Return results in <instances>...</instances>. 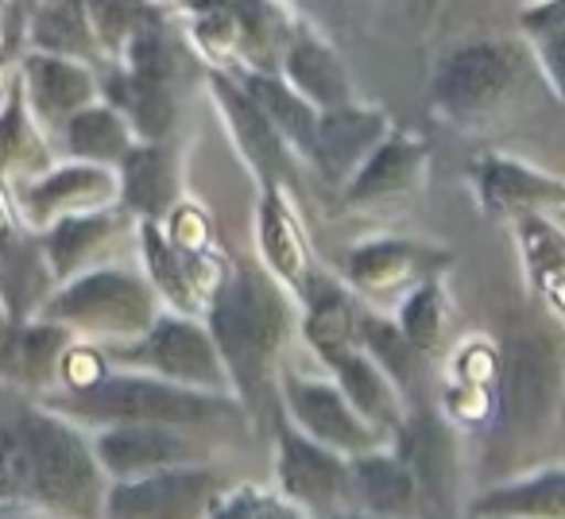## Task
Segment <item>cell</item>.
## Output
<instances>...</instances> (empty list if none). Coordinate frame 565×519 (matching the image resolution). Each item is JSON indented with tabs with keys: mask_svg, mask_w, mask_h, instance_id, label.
Masks as SVG:
<instances>
[{
	"mask_svg": "<svg viewBox=\"0 0 565 519\" xmlns=\"http://www.w3.org/2000/svg\"><path fill=\"white\" fill-rule=\"evenodd\" d=\"M0 469L32 500L40 519H105V477L94 438L47 403L0 407Z\"/></svg>",
	"mask_w": 565,
	"mask_h": 519,
	"instance_id": "1",
	"label": "cell"
},
{
	"mask_svg": "<svg viewBox=\"0 0 565 519\" xmlns=\"http://www.w3.org/2000/svg\"><path fill=\"white\" fill-rule=\"evenodd\" d=\"M202 322L210 326L236 400L256 407L279 380L282 349L299 330V299L256 260H228L205 299Z\"/></svg>",
	"mask_w": 565,
	"mask_h": 519,
	"instance_id": "2",
	"label": "cell"
},
{
	"mask_svg": "<svg viewBox=\"0 0 565 519\" xmlns=\"http://www.w3.org/2000/svg\"><path fill=\"white\" fill-rule=\"evenodd\" d=\"M539 74L531 47L503 35H480L446 47L426 78V113L457 133H480L515 109L519 94Z\"/></svg>",
	"mask_w": 565,
	"mask_h": 519,
	"instance_id": "3",
	"label": "cell"
},
{
	"mask_svg": "<svg viewBox=\"0 0 565 519\" xmlns=\"http://www.w3.org/2000/svg\"><path fill=\"white\" fill-rule=\"evenodd\" d=\"M43 403L63 411L66 419L82 426H113V423H163L198 431L217 419H233L244 407L228 392H202V388L174 384V380L151 377L140 369H117L113 364L97 384L78 392L43 395Z\"/></svg>",
	"mask_w": 565,
	"mask_h": 519,
	"instance_id": "4",
	"label": "cell"
},
{
	"mask_svg": "<svg viewBox=\"0 0 565 519\" xmlns=\"http://www.w3.org/2000/svg\"><path fill=\"white\" fill-rule=\"evenodd\" d=\"M182 40L210 71L279 74L299 17L282 0H186Z\"/></svg>",
	"mask_w": 565,
	"mask_h": 519,
	"instance_id": "5",
	"label": "cell"
},
{
	"mask_svg": "<svg viewBox=\"0 0 565 519\" xmlns=\"http://www.w3.org/2000/svg\"><path fill=\"white\" fill-rule=\"evenodd\" d=\"M565 407V346L546 330H515L500 349L495 442L539 446Z\"/></svg>",
	"mask_w": 565,
	"mask_h": 519,
	"instance_id": "6",
	"label": "cell"
},
{
	"mask_svg": "<svg viewBox=\"0 0 565 519\" xmlns=\"http://www.w3.org/2000/svg\"><path fill=\"white\" fill-rule=\"evenodd\" d=\"M159 310L163 303L143 272L94 264V268L63 279L35 315L66 326L74 338L132 341L156 322Z\"/></svg>",
	"mask_w": 565,
	"mask_h": 519,
	"instance_id": "7",
	"label": "cell"
},
{
	"mask_svg": "<svg viewBox=\"0 0 565 519\" xmlns=\"http://www.w3.org/2000/svg\"><path fill=\"white\" fill-rule=\"evenodd\" d=\"M102 97L132 125L136 140H171L179 120V55L171 40V17L159 12L140 28L120 59L97 71Z\"/></svg>",
	"mask_w": 565,
	"mask_h": 519,
	"instance_id": "8",
	"label": "cell"
},
{
	"mask_svg": "<svg viewBox=\"0 0 565 519\" xmlns=\"http://www.w3.org/2000/svg\"><path fill=\"white\" fill-rule=\"evenodd\" d=\"M117 369H140L151 377L174 380V384L202 388V392H233V380L225 372L217 346L210 338V326L194 315L159 310V318L132 341L105 349Z\"/></svg>",
	"mask_w": 565,
	"mask_h": 519,
	"instance_id": "9",
	"label": "cell"
},
{
	"mask_svg": "<svg viewBox=\"0 0 565 519\" xmlns=\"http://www.w3.org/2000/svg\"><path fill=\"white\" fill-rule=\"evenodd\" d=\"M275 388H279L282 419L299 426L302 434H310L315 442H322V446L338 449L345 457L387 446L384 434L349 403V395L341 392L330 372H302L282 364Z\"/></svg>",
	"mask_w": 565,
	"mask_h": 519,
	"instance_id": "10",
	"label": "cell"
},
{
	"mask_svg": "<svg viewBox=\"0 0 565 519\" xmlns=\"http://www.w3.org/2000/svg\"><path fill=\"white\" fill-rule=\"evenodd\" d=\"M205 94H210L213 109H217V120L225 125L228 144H233L236 156L248 163V171L256 174L259 187L295 190V182H299L295 151L282 144V136L275 133L267 113L259 109V102L248 94L241 74L210 71V66H205Z\"/></svg>",
	"mask_w": 565,
	"mask_h": 519,
	"instance_id": "11",
	"label": "cell"
},
{
	"mask_svg": "<svg viewBox=\"0 0 565 519\" xmlns=\"http://www.w3.org/2000/svg\"><path fill=\"white\" fill-rule=\"evenodd\" d=\"M221 492L225 485L205 462L167 465L143 477L109 480L105 519H210Z\"/></svg>",
	"mask_w": 565,
	"mask_h": 519,
	"instance_id": "12",
	"label": "cell"
},
{
	"mask_svg": "<svg viewBox=\"0 0 565 519\" xmlns=\"http://www.w3.org/2000/svg\"><path fill=\"white\" fill-rule=\"evenodd\" d=\"M275 477L282 500H291L310 519L349 508V457L302 434L282 419V411L275 415Z\"/></svg>",
	"mask_w": 565,
	"mask_h": 519,
	"instance_id": "13",
	"label": "cell"
},
{
	"mask_svg": "<svg viewBox=\"0 0 565 519\" xmlns=\"http://www.w3.org/2000/svg\"><path fill=\"white\" fill-rule=\"evenodd\" d=\"M454 264V252L434 248L423 241H403V236H372L349 248L345 256V284L361 299L395 303L399 307L423 279L446 276Z\"/></svg>",
	"mask_w": 565,
	"mask_h": 519,
	"instance_id": "14",
	"label": "cell"
},
{
	"mask_svg": "<svg viewBox=\"0 0 565 519\" xmlns=\"http://www.w3.org/2000/svg\"><path fill=\"white\" fill-rule=\"evenodd\" d=\"M117 198H120L117 167L86 163V159H66V163L47 167L43 174H35V179L17 187L20 213H24L32 233H43L47 225H55L58 218H71V213L113 205Z\"/></svg>",
	"mask_w": 565,
	"mask_h": 519,
	"instance_id": "15",
	"label": "cell"
},
{
	"mask_svg": "<svg viewBox=\"0 0 565 519\" xmlns=\"http://www.w3.org/2000/svg\"><path fill=\"white\" fill-rule=\"evenodd\" d=\"M472 198L484 218H515L526 210H562L565 179L508 151H480L469 167Z\"/></svg>",
	"mask_w": 565,
	"mask_h": 519,
	"instance_id": "16",
	"label": "cell"
},
{
	"mask_svg": "<svg viewBox=\"0 0 565 519\" xmlns=\"http://www.w3.org/2000/svg\"><path fill=\"white\" fill-rule=\"evenodd\" d=\"M387 446L403 457V465L415 477L418 492L441 511H454L457 504V442H454V426L441 411L430 407H415L407 411L395 434L387 438Z\"/></svg>",
	"mask_w": 565,
	"mask_h": 519,
	"instance_id": "17",
	"label": "cell"
},
{
	"mask_svg": "<svg viewBox=\"0 0 565 519\" xmlns=\"http://www.w3.org/2000/svg\"><path fill=\"white\" fill-rule=\"evenodd\" d=\"M430 167V140L423 133H392L372 148V156L353 171V179L341 187L349 210H372V205L403 202L418 194Z\"/></svg>",
	"mask_w": 565,
	"mask_h": 519,
	"instance_id": "18",
	"label": "cell"
},
{
	"mask_svg": "<svg viewBox=\"0 0 565 519\" xmlns=\"http://www.w3.org/2000/svg\"><path fill=\"white\" fill-rule=\"evenodd\" d=\"M89 438H94V454L109 480L143 477V473L167 469V465H190L205 457L202 446L190 442V431L163 423H113L97 426Z\"/></svg>",
	"mask_w": 565,
	"mask_h": 519,
	"instance_id": "19",
	"label": "cell"
},
{
	"mask_svg": "<svg viewBox=\"0 0 565 519\" xmlns=\"http://www.w3.org/2000/svg\"><path fill=\"white\" fill-rule=\"evenodd\" d=\"M136 241H140L143 256V276L156 287L159 303L167 310H179V315L202 318L205 299H210L213 284L221 276L217 260H194L179 248V244L167 236L163 221H136Z\"/></svg>",
	"mask_w": 565,
	"mask_h": 519,
	"instance_id": "20",
	"label": "cell"
},
{
	"mask_svg": "<svg viewBox=\"0 0 565 519\" xmlns=\"http://www.w3.org/2000/svg\"><path fill=\"white\" fill-rule=\"evenodd\" d=\"M392 113L384 105H369L364 97L338 109L318 113V140H315V171L333 187H345L353 171L372 156L380 140L392 133Z\"/></svg>",
	"mask_w": 565,
	"mask_h": 519,
	"instance_id": "21",
	"label": "cell"
},
{
	"mask_svg": "<svg viewBox=\"0 0 565 519\" xmlns=\"http://www.w3.org/2000/svg\"><path fill=\"white\" fill-rule=\"evenodd\" d=\"M20 86H24L28 105H32L35 120H40L51 140L82 105L102 97V82H97L94 66L43 55V51H24L20 55Z\"/></svg>",
	"mask_w": 565,
	"mask_h": 519,
	"instance_id": "22",
	"label": "cell"
},
{
	"mask_svg": "<svg viewBox=\"0 0 565 519\" xmlns=\"http://www.w3.org/2000/svg\"><path fill=\"white\" fill-rule=\"evenodd\" d=\"M279 74L291 82L318 113L338 109V105H349L361 97L345 59H341L338 40L318 32L315 24H302V20H299V28H295L291 43H287V51H282Z\"/></svg>",
	"mask_w": 565,
	"mask_h": 519,
	"instance_id": "23",
	"label": "cell"
},
{
	"mask_svg": "<svg viewBox=\"0 0 565 519\" xmlns=\"http://www.w3.org/2000/svg\"><path fill=\"white\" fill-rule=\"evenodd\" d=\"M256 248H259V264L299 299L302 284L310 279L315 264H310L307 229H302L299 213H295L291 187H259Z\"/></svg>",
	"mask_w": 565,
	"mask_h": 519,
	"instance_id": "24",
	"label": "cell"
},
{
	"mask_svg": "<svg viewBox=\"0 0 565 519\" xmlns=\"http://www.w3.org/2000/svg\"><path fill=\"white\" fill-rule=\"evenodd\" d=\"M318 364L338 380V388L349 395L356 411L376 426L384 438H392L395 426L407 419V400L403 392L395 388V380L364 353L361 341H345V346H333V349H318Z\"/></svg>",
	"mask_w": 565,
	"mask_h": 519,
	"instance_id": "25",
	"label": "cell"
},
{
	"mask_svg": "<svg viewBox=\"0 0 565 519\" xmlns=\"http://www.w3.org/2000/svg\"><path fill=\"white\" fill-rule=\"evenodd\" d=\"M74 346V333L40 315L9 318L0 322V380L28 392H43L51 380H58L66 349Z\"/></svg>",
	"mask_w": 565,
	"mask_h": 519,
	"instance_id": "26",
	"label": "cell"
},
{
	"mask_svg": "<svg viewBox=\"0 0 565 519\" xmlns=\"http://www.w3.org/2000/svg\"><path fill=\"white\" fill-rule=\"evenodd\" d=\"M120 198L117 202L136 221H163L182 202V171L171 140H136L117 163Z\"/></svg>",
	"mask_w": 565,
	"mask_h": 519,
	"instance_id": "27",
	"label": "cell"
},
{
	"mask_svg": "<svg viewBox=\"0 0 565 519\" xmlns=\"http://www.w3.org/2000/svg\"><path fill=\"white\" fill-rule=\"evenodd\" d=\"M128 225H136V218L120 202H113V205H102V210L58 218L55 225L43 229L40 248H43V260H47L51 276H55V284L94 268L89 260H94L97 252L109 248Z\"/></svg>",
	"mask_w": 565,
	"mask_h": 519,
	"instance_id": "28",
	"label": "cell"
},
{
	"mask_svg": "<svg viewBox=\"0 0 565 519\" xmlns=\"http://www.w3.org/2000/svg\"><path fill=\"white\" fill-rule=\"evenodd\" d=\"M418 500L423 492L392 446L349 457V508H361L376 519H411Z\"/></svg>",
	"mask_w": 565,
	"mask_h": 519,
	"instance_id": "29",
	"label": "cell"
},
{
	"mask_svg": "<svg viewBox=\"0 0 565 519\" xmlns=\"http://www.w3.org/2000/svg\"><path fill=\"white\" fill-rule=\"evenodd\" d=\"M24 51L74 59V63H86L94 71L105 66L86 0H35L24 20Z\"/></svg>",
	"mask_w": 565,
	"mask_h": 519,
	"instance_id": "30",
	"label": "cell"
},
{
	"mask_svg": "<svg viewBox=\"0 0 565 519\" xmlns=\"http://www.w3.org/2000/svg\"><path fill=\"white\" fill-rule=\"evenodd\" d=\"M47 167H55V151H51V136L35 120L32 105L20 86V63L17 78L9 86V97L0 105V179L20 187V182L35 179Z\"/></svg>",
	"mask_w": 565,
	"mask_h": 519,
	"instance_id": "31",
	"label": "cell"
},
{
	"mask_svg": "<svg viewBox=\"0 0 565 519\" xmlns=\"http://www.w3.org/2000/svg\"><path fill=\"white\" fill-rule=\"evenodd\" d=\"M477 519H565V465L523 473L472 500Z\"/></svg>",
	"mask_w": 565,
	"mask_h": 519,
	"instance_id": "32",
	"label": "cell"
},
{
	"mask_svg": "<svg viewBox=\"0 0 565 519\" xmlns=\"http://www.w3.org/2000/svg\"><path fill=\"white\" fill-rule=\"evenodd\" d=\"M55 140L66 159H86V163L117 167L120 159H125V151L136 144V133L117 105L97 97V102L82 105V109L58 128Z\"/></svg>",
	"mask_w": 565,
	"mask_h": 519,
	"instance_id": "33",
	"label": "cell"
},
{
	"mask_svg": "<svg viewBox=\"0 0 565 519\" xmlns=\"http://www.w3.org/2000/svg\"><path fill=\"white\" fill-rule=\"evenodd\" d=\"M356 341L364 346V353L395 380V388L403 392L407 407H423V388H426V353H418L411 346V338L399 330L395 318H380L372 310H361L356 322Z\"/></svg>",
	"mask_w": 565,
	"mask_h": 519,
	"instance_id": "34",
	"label": "cell"
},
{
	"mask_svg": "<svg viewBox=\"0 0 565 519\" xmlns=\"http://www.w3.org/2000/svg\"><path fill=\"white\" fill-rule=\"evenodd\" d=\"M248 94L259 102L282 144L295 151V159L315 163V140H318V109L282 78V74H241Z\"/></svg>",
	"mask_w": 565,
	"mask_h": 519,
	"instance_id": "35",
	"label": "cell"
},
{
	"mask_svg": "<svg viewBox=\"0 0 565 519\" xmlns=\"http://www.w3.org/2000/svg\"><path fill=\"white\" fill-rule=\"evenodd\" d=\"M519 35L531 47L539 78L565 105V0H539L519 17Z\"/></svg>",
	"mask_w": 565,
	"mask_h": 519,
	"instance_id": "36",
	"label": "cell"
},
{
	"mask_svg": "<svg viewBox=\"0 0 565 519\" xmlns=\"http://www.w3.org/2000/svg\"><path fill=\"white\" fill-rule=\"evenodd\" d=\"M446 315H449V299H446V284L441 276H430L407 295V299L395 307V322L399 330L411 338V346L418 353L430 357L438 349L441 333H446Z\"/></svg>",
	"mask_w": 565,
	"mask_h": 519,
	"instance_id": "37",
	"label": "cell"
},
{
	"mask_svg": "<svg viewBox=\"0 0 565 519\" xmlns=\"http://www.w3.org/2000/svg\"><path fill=\"white\" fill-rule=\"evenodd\" d=\"M86 9H89V20H94L105 63L120 59V51L140 35L143 24H151L159 12H167V9H159L156 0H86Z\"/></svg>",
	"mask_w": 565,
	"mask_h": 519,
	"instance_id": "38",
	"label": "cell"
},
{
	"mask_svg": "<svg viewBox=\"0 0 565 519\" xmlns=\"http://www.w3.org/2000/svg\"><path fill=\"white\" fill-rule=\"evenodd\" d=\"M210 519H307L291 500L267 496L259 488H225Z\"/></svg>",
	"mask_w": 565,
	"mask_h": 519,
	"instance_id": "39",
	"label": "cell"
},
{
	"mask_svg": "<svg viewBox=\"0 0 565 519\" xmlns=\"http://www.w3.org/2000/svg\"><path fill=\"white\" fill-rule=\"evenodd\" d=\"M446 380H465V384H492L500 380V349L488 338H472L457 346V353L446 364Z\"/></svg>",
	"mask_w": 565,
	"mask_h": 519,
	"instance_id": "40",
	"label": "cell"
},
{
	"mask_svg": "<svg viewBox=\"0 0 565 519\" xmlns=\"http://www.w3.org/2000/svg\"><path fill=\"white\" fill-rule=\"evenodd\" d=\"M282 4H287L302 24H315L318 32L333 35V40H338L341 28H345L349 12L356 9V0H282Z\"/></svg>",
	"mask_w": 565,
	"mask_h": 519,
	"instance_id": "41",
	"label": "cell"
},
{
	"mask_svg": "<svg viewBox=\"0 0 565 519\" xmlns=\"http://www.w3.org/2000/svg\"><path fill=\"white\" fill-rule=\"evenodd\" d=\"M17 47H9V43L0 40V105H4V97H9V86L12 78H17Z\"/></svg>",
	"mask_w": 565,
	"mask_h": 519,
	"instance_id": "42",
	"label": "cell"
},
{
	"mask_svg": "<svg viewBox=\"0 0 565 519\" xmlns=\"http://www.w3.org/2000/svg\"><path fill=\"white\" fill-rule=\"evenodd\" d=\"M449 0H418V17L426 20V24H434V20L441 17V9H446Z\"/></svg>",
	"mask_w": 565,
	"mask_h": 519,
	"instance_id": "43",
	"label": "cell"
},
{
	"mask_svg": "<svg viewBox=\"0 0 565 519\" xmlns=\"http://www.w3.org/2000/svg\"><path fill=\"white\" fill-rule=\"evenodd\" d=\"M326 519H376V516H369V511H361V508H341V511H333V516H326Z\"/></svg>",
	"mask_w": 565,
	"mask_h": 519,
	"instance_id": "44",
	"label": "cell"
},
{
	"mask_svg": "<svg viewBox=\"0 0 565 519\" xmlns=\"http://www.w3.org/2000/svg\"><path fill=\"white\" fill-rule=\"evenodd\" d=\"M156 4H159V9H167V12H179L186 0H156Z\"/></svg>",
	"mask_w": 565,
	"mask_h": 519,
	"instance_id": "45",
	"label": "cell"
},
{
	"mask_svg": "<svg viewBox=\"0 0 565 519\" xmlns=\"http://www.w3.org/2000/svg\"><path fill=\"white\" fill-rule=\"evenodd\" d=\"M0 519H32V516H0Z\"/></svg>",
	"mask_w": 565,
	"mask_h": 519,
	"instance_id": "46",
	"label": "cell"
},
{
	"mask_svg": "<svg viewBox=\"0 0 565 519\" xmlns=\"http://www.w3.org/2000/svg\"><path fill=\"white\" fill-rule=\"evenodd\" d=\"M4 4H9V0H0V17H4Z\"/></svg>",
	"mask_w": 565,
	"mask_h": 519,
	"instance_id": "47",
	"label": "cell"
}]
</instances>
